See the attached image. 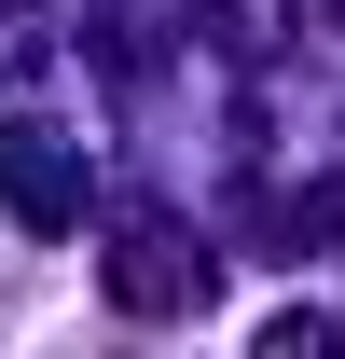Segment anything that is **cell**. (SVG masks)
Here are the masks:
<instances>
[{
    "label": "cell",
    "mask_w": 345,
    "mask_h": 359,
    "mask_svg": "<svg viewBox=\"0 0 345 359\" xmlns=\"http://www.w3.org/2000/svg\"><path fill=\"white\" fill-rule=\"evenodd\" d=\"M0 194H14L28 235H69V222H83V152H55V138H0Z\"/></svg>",
    "instance_id": "1"
},
{
    "label": "cell",
    "mask_w": 345,
    "mask_h": 359,
    "mask_svg": "<svg viewBox=\"0 0 345 359\" xmlns=\"http://www.w3.org/2000/svg\"><path fill=\"white\" fill-rule=\"evenodd\" d=\"M111 304H138V318H180V304H208V249H166V235L111 249Z\"/></svg>",
    "instance_id": "2"
}]
</instances>
